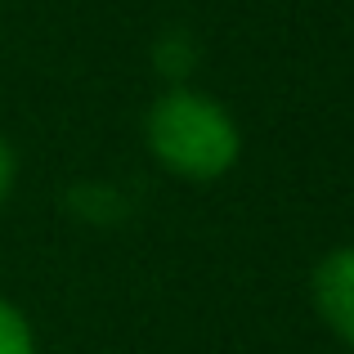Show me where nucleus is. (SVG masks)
<instances>
[{
    "label": "nucleus",
    "mask_w": 354,
    "mask_h": 354,
    "mask_svg": "<svg viewBox=\"0 0 354 354\" xmlns=\"http://www.w3.org/2000/svg\"><path fill=\"white\" fill-rule=\"evenodd\" d=\"M310 292H314L323 323L354 350V247H337L319 260Z\"/></svg>",
    "instance_id": "obj_2"
},
{
    "label": "nucleus",
    "mask_w": 354,
    "mask_h": 354,
    "mask_svg": "<svg viewBox=\"0 0 354 354\" xmlns=\"http://www.w3.org/2000/svg\"><path fill=\"white\" fill-rule=\"evenodd\" d=\"M144 139H148V153L166 171L193 184L229 175L242 153V135H238V121L229 117V108L216 104L211 95H202V90H184V86H171L148 108Z\"/></svg>",
    "instance_id": "obj_1"
},
{
    "label": "nucleus",
    "mask_w": 354,
    "mask_h": 354,
    "mask_svg": "<svg viewBox=\"0 0 354 354\" xmlns=\"http://www.w3.org/2000/svg\"><path fill=\"white\" fill-rule=\"evenodd\" d=\"M14 175H18V157H14V148H9V139L0 135V207H5L9 189H14Z\"/></svg>",
    "instance_id": "obj_4"
},
{
    "label": "nucleus",
    "mask_w": 354,
    "mask_h": 354,
    "mask_svg": "<svg viewBox=\"0 0 354 354\" xmlns=\"http://www.w3.org/2000/svg\"><path fill=\"white\" fill-rule=\"evenodd\" d=\"M0 354H36V332L18 305L0 296Z\"/></svg>",
    "instance_id": "obj_3"
}]
</instances>
